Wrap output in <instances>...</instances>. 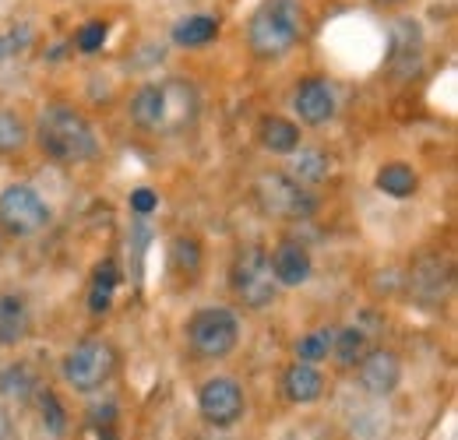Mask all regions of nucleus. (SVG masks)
I'll return each mask as SVG.
<instances>
[{
    "label": "nucleus",
    "instance_id": "1",
    "mask_svg": "<svg viewBox=\"0 0 458 440\" xmlns=\"http://www.w3.org/2000/svg\"><path fill=\"white\" fill-rule=\"evenodd\" d=\"M39 148L54 163H89L96 156V131L81 113L67 106H50L39 116Z\"/></svg>",
    "mask_w": 458,
    "mask_h": 440
},
{
    "label": "nucleus",
    "instance_id": "2",
    "mask_svg": "<svg viewBox=\"0 0 458 440\" xmlns=\"http://www.w3.org/2000/svg\"><path fill=\"white\" fill-rule=\"evenodd\" d=\"M300 29H303L300 0H265L247 25V43L258 56L276 60L296 47Z\"/></svg>",
    "mask_w": 458,
    "mask_h": 440
},
{
    "label": "nucleus",
    "instance_id": "3",
    "mask_svg": "<svg viewBox=\"0 0 458 440\" xmlns=\"http://www.w3.org/2000/svg\"><path fill=\"white\" fill-rule=\"evenodd\" d=\"M187 342L201 360H226L240 342V321L226 307H205L187 321Z\"/></svg>",
    "mask_w": 458,
    "mask_h": 440
},
{
    "label": "nucleus",
    "instance_id": "4",
    "mask_svg": "<svg viewBox=\"0 0 458 440\" xmlns=\"http://www.w3.org/2000/svg\"><path fill=\"white\" fill-rule=\"evenodd\" d=\"M254 198H258L261 212L276 216V219H310L318 208L314 194L286 173H261L254 183Z\"/></svg>",
    "mask_w": 458,
    "mask_h": 440
},
{
    "label": "nucleus",
    "instance_id": "5",
    "mask_svg": "<svg viewBox=\"0 0 458 440\" xmlns=\"http://www.w3.org/2000/svg\"><path fill=\"white\" fill-rule=\"evenodd\" d=\"M114 367H116L114 349L106 342H99V338H85V342H78L64 356V381L74 387V391L89 394V391H99V387L114 377Z\"/></svg>",
    "mask_w": 458,
    "mask_h": 440
},
{
    "label": "nucleus",
    "instance_id": "6",
    "mask_svg": "<svg viewBox=\"0 0 458 440\" xmlns=\"http://www.w3.org/2000/svg\"><path fill=\"white\" fill-rule=\"evenodd\" d=\"M229 282H233V292H236L247 307H254V310L276 303L279 282L272 278L268 254H265L261 247H247V250H240V258L233 261V275H229Z\"/></svg>",
    "mask_w": 458,
    "mask_h": 440
},
{
    "label": "nucleus",
    "instance_id": "7",
    "mask_svg": "<svg viewBox=\"0 0 458 440\" xmlns=\"http://www.w3.org/2000/svg\"><path fill=\"white\" fill-rule=\"evenodd\" d=\"M47 222H50V205L29 183H11L0 190V225L11 236H32Z\"/></svg>",
    "mask_w": 458,
    "mask_h": 440
},
{
    "label": "nucleus",
    "instance_id": "8",
    "mask_svg": "<svg viewBox=\"0 0 458 440\" xmlns=\"http://www.w3.org/2000/svg\"><path fill=\"white\" fill-rule=\"evenodd\" d=\"M198 409L212 427H233L243 416L247 402H243V391L233 377H212L198 391Z\"/></svg>",
    "mask_w": 458,
    "mask_h": 440
},
{
    "label": "nucleus",
    "instance_id": "9",
    "mask_svg": "<svg viewBox=\"0 0 458 440\" xmlns=\"http://www.w3.org/2000/svg\"><path fill=\"white\" fill-rule=\"evenodd\" d=\"M402 381V363L395 352H388V349H374V352H367L363 360H360V387L367 391V394H374V398H385V394H392Z\"/></svg>",
    "mask_w": 458,
    "mask_h": 440
},
{
    "label": "nucleus",
    "instance_id": "10",
    "mask_svg": "<svg viewBox=\"0 0 458 440\" xmlns=\"http://www.w3.org/2000/svg\"><path fill=\"white\" fill-rule=\"evenodd\" d=\"M293 110L300 113L303 123H325L335 116V89L321 78H307L293 96Z\"/></svg>",
    "mask_w": 458,
    "mask_h": 440
},
{
    "label": "nucleus",
    "instance_id": "11",
    "mask_svg": "<svg viewBox=\"0 0 458 440\" xmlns=\"http://www.w3.org/2000/svg\"><path fill=\"white\" fill-rule=\"evenodd\" d=\"M268 268H272V278H276L279 285H303V282L310 278V272H314V261H310V254H307L303 243L286 240V243H279V247L272 250Z\"/></svg>",
    "mask_w": 458,
    "mask_h": 440
},
{
    "label": "nucleus",
    "instance_id": "12",
    "mask_svg": "<svg viewBox=\"0 0 458 440\" xmlns=\"http://www.w3.org/2000/svg\"><path fill=\"white\" fill-rule=\"evenodd\" d=\"M131 120L145 131L166 134V85H145L131 99Z\"/></svg>",
    "mask_w": 458,
    "mask_h": 440
},
{
    "label": "nucleus",
    "instance_id": "13",
    "mask_svg": "<svg viewBox=\"0 0 458 440\" xmlns=\"http://www.w3.org/2000/svg\"><path fill=\"white\" fill-rule=\"evenodd\" d=\"M32 328V314L25 296L18 292H0V345H18Z\"/></svg>",
    "mask_w": 458,
    "mask_h": 440
},
{
    "label": "nucleus",
    "instance_id": "14",
    "mask_svg": "<svg viewBox=\"0 0 458 440\" xmlns=\"http://www.w3.org/2000/svg\"><path fill=\"white\" fill-rule=\"evenodd\" d=\"M283 391H286L289 402H296V405H307V402H318L321 398V391H325V377H321V370L318 367H310V363H293L286 367V374H283Z\"/></svg>",
    "mask_w": 458,
    "mask_h": 440
},
{
    "label": "nucleus",
    "instance_id": "15",
    "mask_svg": "<svg viewBox=\"0 0 458 440\" xmlns=\"http://www.w3.org/2000/svg\"><path fill=\"white\" fill-rule=\"evenodd\" d=\"M166 85V134L183 131L198 113V92L183 81H163Z\"/></svg>",
    "mask_w": 458,
    "mask_h": 440
},
{
    "label": "nucleus",
    "instance_id": "16",
    "mask_svg": "<svg viewBox=\"0 0 458 440\" xmlns=\"http://www.w3.org/2000/svg\"><path fill=\"white\" fill-rule=\"evenodd\" d=\"M216 36H219V18H212V14H191V18L176 21V29H173V43L187 47V50H198V47L212 43Z\"/></svg>",
    "mask_w": 458,
    "mask_h": 440
},
{
    "label": "nucleus",
    "instance_id": "17",
    "mask_svg": "<svg viewBox=\"0 0 458 440\" xmlns=\"http://www.w3.org/2000/svg\"><path fill=\"white\" fill-rule=\"evenodd\" d=\"M420 187V176L402 163H388L377 169V190L388 198H412Z\"/></svg>",
    "mask_w": 458,
    "mask_h": 440
},
{
    "label": "nucleus",
    "instance_id": "18",
    "mask_svg": "<svg viewBox=\"0 0 458 440\" xmlns=\"http://www.w3.org/2000/svg\"><path fill=\"white\" fill-rule=\"evenodd\" d=\"M261 141L265 148L272 152H296L300 145V127L293 120H283V116H265L261 120Z\"/></svg>",
    "mask_w": 458,
    "mask_h": 440
},
{
    "label": "nucleus",
    "instance_id": "19",
    "mask_svg": "<svg viewBox=\"0 0 458 440\" xmlns=\"http://www.w3.org/2000/svg\"><path fill=\"white\" fill-rule=\"evenodd\" d=\"M36 374L25 367V363H11L0 370V394L11 398V402H29L36 394Z\"/></svg>",
    "mask_w": 458,
    "mask_h": 440
},
{
    "label": "nucleus",
    "instance_id": "20",
    "mask_svg": "<svg viewBox=\"0 0 458 440\" xmlns=\"http://www.w3.org/2000/svg\"><path fill=\"white\" fill-rule=\"evenodd\" d=\"M328 169H332V163H328V156L321 148H300L293 156V180L303 183V187L307 183H321L328 176Z\"/></svg>",
    "mask_w": 458,
    "mask_h": 440
},
{
    "label": "nucleus",
    "instance_id": "21",
    "mask_svg": "<svg viewBox=\"0 0 458 440\" xmlns=\"http://www.w3.org/2000/svg\"><path fill=\"white\" fill-rule=\"evenodd\" d=\"M412 282H416V289H420L427 300H441V296H445V285H448V268H445L437 258H427V261H420V268L412 272Z\"/></svg>",
    "mask_w": 458,
    "mask_h": 440
},
{
    "label": "nucleus",
    "instance_id": "22",
    "mask_svg": "<svg viewBox=\"0 0 458 440\" xmlns=\"http://www.w3.org/2000/svg\"><path fill=\"white\" fill-rule=\"evenodd\" d=\"M114 289H116V265L114 261H103V265L96 268V278H92L89 310H92V314L110 310V303H114Z\"/></svg>",
    "mask_w": 458,
    "mask_h": 440
},
{
    "label": "nucleus",
    "instance_id": "23",
    "mask_svg": "<svg viewBox=\"0 0 458 440\" xmlns=\"http://www.w3.org/2000/svg\"><path fill=\"white\" fill-rule=\"evenodd\" d=\"M296 356H300V363H310V367H318L321 360H328L332 356V331L318 328L310 331V334H303L296 342Z\"/></svg>",
    "mask_w": 458,
    "mask_h": 440
},
{
    "label": "nucleus",
    "instance_id": "24",
    "mask_svg": "<svg viewBox=\"0 0 458 440\" xmlns=\"http://www.w3.org/2000/svg\"><path fill=\"white\" fill-rule=\"evenodd\" d=\"M332 356H335L343 367H352L356 360H363V331L360 328L332 331Z\"/></svg>",
    "mask_w": 458,
    "mask_h": 440
},
{
    "label": "nucleus",
    "instance_id": "25",
    "mask_svg": "<svg viewBox=\"0 0 458 440\" xmlns=\"http://www.w3.org/2000/svg\"><path fill=\"white\" fill-rule=\"evenodd\" d=\"M29 141V131H25V120L18 113H0V156H11V152H21Z\"/></svg>",
    "mask_w": 458,
    "mask_h": 440
},
{
    "label": "nucleus",
    "instance_id": "26",
    "mask_svg": "<svg viewBox=\"0 0 458 440\" xmlns=\"http://www.w3.org/2000/svg\"><path fill=\"white\" fill-rule=\"evenodd\" d=\"M201 268V247L194 240H176L173 243V272H183V275H194Z\"/></svg>",
    "mask_w": 458,
    "mask_h": 440
},
{
    "label": "nucleus",
    "instance_id": "27",
    "mask_svg": "<svg viewBox=\"0 0 458 440\" xmlns=\"http://www.w3.org/2000/svg\"><path fill=\"white\" fill-rule=\"evenodd\" d=\"M39 409H43V427L50 434H64L67 430V412H64V405H60V398L54 391H43L39 394Z\"/></svg>",
    "mask_w": 458,
    "mask_h": 440
},
{
    "label": "nucleus",
    "instance_id": "28",
    "mask_svg": "<svg viewBox=\"0 0 458 440\" xmlns=\"http://www.w3.org/2000/svg\"><path fill=\"white\" fill-rule=\"evenodd\" d=\"M106 36H110L106 21H89V25L78 29V50H81V54H96V50H103Z\"/></svg>",
    "mask_w": 458,
    "mask_h": 440
},
{
    "label": "nucleus",
    "instance_id": "29",
    "mask_svg": "<svg viewBox=\"0 0 458 440\" xmlns=\"http://www.w3.org/2000/svg\"><path fill=\"white\" fill-rule=\"evenodd\" d=\"M159 208V198L148 190V187H138L134 194H131V212L134 216H152Z\"/></svg>",
    "mask_w": 458,
    "mask_h": 440
},
{
    "label": "nucleus",
    "instance_id": "30",
    "mask_svg": "<svg viewBox=\"0 0 458 440\" xmlns=\"http://www.w3.org/2000/svg\"><path fill=\"white\" fill-rule=\"evenodd\" d=\"M0 440H14V423H11V412L0 405Z\"/></svg>",
    "mask_w": 458,
    "mask_h": 440
},
{
    "label": "nucleus",
    "instance_id": "31",
    "mask_svg": "<svg viewBox=\"0 0 458 440\" xmlns=\"http://www.w3.org/2000/svg\"><path fill=\"white\" fill-rule=\"evenodd\" d=\"M377 4H399V0H377Z\"/></svg>",
    "mask_w": 458,
    "mask_h": 440
},
{
    "label": "nucleus",
    "instance_id": "32",
    "mask_svg": "<svg viewBox=\"0 0 458 440\" xmlns=\"http://www.w3.org/2000/svg\"><path fill=\"white\" fill-rule=\"evenodd\" d=\"M0 250H4V243H0Z\"/></svg>",
    "mask_w": 458,
    "mask_h": 440
}]
</instances>
